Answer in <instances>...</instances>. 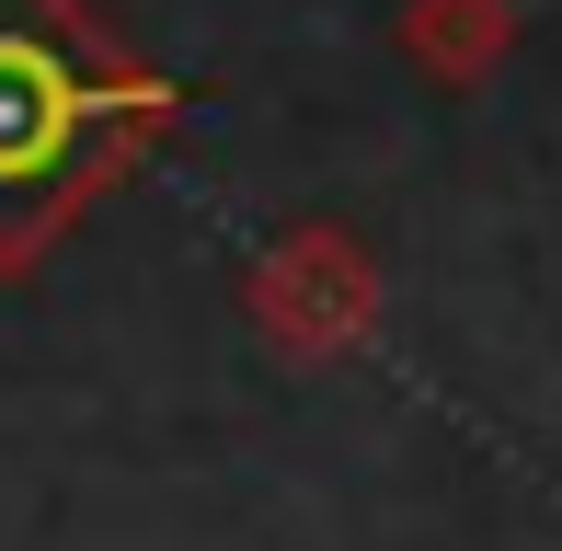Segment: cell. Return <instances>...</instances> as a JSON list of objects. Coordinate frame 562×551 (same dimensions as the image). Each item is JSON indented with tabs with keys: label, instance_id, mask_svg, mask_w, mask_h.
Segmentation results:
<instances>
[{
	"label": "cell",
	"instance_id": "3957f363",
	"mask_svg": "<svg viewBox=\"0 0 562 551\" xmlns=\"http://www.w3.org/2000/svg\"><path fill=\"white\" fill-rule=\"evenodd\" d=\"M402 58L448 92L494 81L517 58V0H402Z\"/></svg>",
	"mask_w": 562,
	"mask_h": 551
},
{
	"label": "cell",
	"instance_id": "6da1fadb",
	"mask_svg": "<svg viewBox=\"0 0 562 551\" xmlns=\"http://www.w3.org/2000/svg\"><path fill=\"white\" fill-rule=\"evenodd\" d=\"M149 127V92L81 58L58 23H0V195H35L46 218L81 207V172Z\"/></svg>",
	"mask_w": 562,
	"mask_h": 551
},
{
	"label": "cell",
	"instance_id": "7a4b0ae2",
	"mask_svg": "<svg viewBox=\"0 0 562 551\" xmlns=\"http://www.w3.org/2000/svg\"><path fill=\"white\" fill-rule=\"evenodd\" d=\"M368 311H379V276L368 254H356L345 230H299V241H276L265 276H252V322H265L276 345H299V357H334V345L368 334Z\"/></svg>",
	"mask_w": 562,
	"mask_h": 551
}]
</instances>
